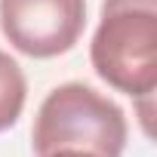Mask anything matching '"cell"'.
I'll return each mask as SVG.
<instances>
[{
  "label": "cell",
  "instance_id": "1",
  "mask_svg": "<svg viewBox=\"0 0 157 157\" xmlns=\"http://www.w3.org/2000/svg\"><path fill=\"white\" fill-rule=\"evenodd\" d=\"M90 62L111 90L151 99L157 86V0H105Z\"/></svg>",
  "mask_w": 157,
  "mask_h": 157
},
{
  "label": "cell",
  "instance_id": "2",
  "mask_svg": "<svg viewBox=\"0 0 157 157\" xmlns=\"http://www.w3.org/2000/svg\"><path fill=\"white\" fill-rule=\"evenodd\" d=\"M129 139L123 108L86 83H62L40 102L31 145L43 157L59 148H83L99 157H120Z\"/></svg>",
  "mask_w": 157,
  "mask_h": 157
},
{
  "label": "cell",
  "instance_id": "3",
  "mask_svg": "<svg viewBox=\"0 0 157 157\" xmlns=\"http://www.w3.org/2000/svg\"><path fill=\"white\" fill-rule=\"evenodd\" d=\"M0 28L22 56L56 59L80 40L86 0H0Z\"/></svg>",
  "mask_w": 157,
  "mask_h": 157
},
{
  "label": "cell",
  "instance_id": "4",
  "mask_svg": "<svg viewBox=\"0 0 157 157\" xmlns=\"http://www.w3.org/2000/svg\"><path fill=\"white\" fill-rule=\"evenodd\" d=\"M28 99V80L19 62L0 49V132H6L19 123Z\"/></svg>",
  "mask_w": 157,
  "mask_h": 157
},
{
  "label": "cell",
  "instance_id": "5",
  "mask_svg": "<svg viewBox=\"0 0 157 157\" xmlns=\"http://www.w3.org/2000/svg\"><path fill=\"white\" fill-rule=\"evenodd\" d=\"M43 157H99L93 151H83V148H59V151H49Z\"/></svg>",
  "mask_w": 157,
  "mask_h": 157
}]
</instances>
